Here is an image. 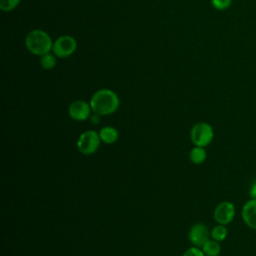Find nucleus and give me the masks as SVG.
<instances>
[{"label":"nucleus","mask_w":256,"mask_h":256,"mask_svg":"<svg viewBox=\"0 0 256 256\" xmlns=\"http://www.w3.org/2000/svg\"><path fill=\"white\" fill-rule=\"evenodd\" d=\"M89 104L94 113L109 115L118 109L120 101L114 91L110 89H100L92 95Z\"/></svg>","instance_id":"nucleus-1"},{"label":"nucleus","mask_w":256,"mask_h":256,"mask_svg":"<svg viewBox=\"0 0 256 256\" xmlns=\"http://www.w3.org/2000/svg\"><path fill=\"white\" fill-rule=\"evenodd\" d=\"M25 45L28 51L32 54L42 56L52 50L53 42L47 32L40 29H34L26 35Z\"/></svg>","instance_id":"nucleus-2"},{"label":"nucleus","mask_w":256,"mask_h":256,"mask_svg":"<svg viewBox=\"0 0 256 256\" xmlns=\"http://www.w3.org/2000/svg\"><path fill=\"white\" fill-rule=\"evenodd\" d=\"M190 138L195 146L206 147L212 142L214 138L213 128L206 122H198L192 127Z\"/></svg>","instance_id":"nucleus-3"},{"label":"nucleus","mask_w":256,"mask_h":256,"mask_svg":"<svg viewBox=\"0 0 256 256\" xmlns=\"http://www.w3.org/2000/svg\"><path fill=\"white\" fill-rule=\"evenodd\" d=\"M100 136L94 130H87L83 132L77 141L78 150L84 155H91L95 153L100 146Z\"/></svg>","instance_id":"nucleus-4"},{"label":"nucleus","mask_w":256,"mask_h":256,"mask_svg":"<svg viewBox=\"0 0 256 256\" xmlns=\"http://www.w3.org/2000/svg\"><path fill=\"white\" fill-rule=\"evenodd\" d=\"M77 48V42L70 35H63L53 42L52 52L56 57L66 58L72 55Z\"/></svg>","instance_id":"nucleus-5"},{"label":"nucleus","mask_w":256,"mask_h":256,"mask_svg":"<svg viewBox=\"0 0 256 256\" xmlns=\"http://www.w3.org/2000/svg\"><path fill=\"white\" fill-rule=\"evenodd\" d=\"M236 209L234 204L230 201H223L216 206L213 216L218 224L227 225L233 221Z\"/></svg>","instance_id":"nucleus-6"},{"label":"nucleus","mask_w":256,"mask_h":256,"mask_svg":"<svg viewBox=\"0 0 256 256\" xmlns=\"http://www.w3.org/2000/svg\"><path fill=\"white\" fill-rule=\"evenodd\" d=\"M210 235V231L208 227L203 223H196L194 224L188 233V238L190 242L197 247H202L208 240Z\"/></svg>","instance_id":"nucleus-7"},{"label":"nucleus","mask_w":256,"mask_h":256,"mask_svg":"<svg viewBox=\"0 0 256 256\" xmlns=\"http://www.w3.org/2000/svg\"><path fill=\"white\" fill-rule=\"evenodd\" d=\"M91 106L86 101L76 100L73 101L68 108L69 116L76 121H84L90 117Z\"/></svg>","instance_id":"nucleus-8"},{"label":"nucleus","mask_w":256,"mask_h":256,"mask_svg":"<svg viewBox=\"0 0 256 256\" xmlns=\"http://www.w3.org/2000/svg\"><path fill=\"white\" fill-rule=\"evenodd\" d=\"M241 217L249 228L256 230V199L250 198V200L243 205Z\"/></svg>","instance_id":"nucleus-9"},{"label":"nucleus","mask_w":256,"mask_h":256,"mask_svg":"<svg viewBox=\"0 0 256 256\" xmlns=\"http://www.w3.org/2000/svg\"><path fill=\"white\" fill-rule=\"evenodd\" d=\"M99 136L102 142L106 144H113L118 140L119 133L116 128L112 126H105L100 130Z\"/></svg>","instance_id":"nucleus-10"},{"label":"nucleus","mask_w":256,"mask_h":256,"mask_svg":"<svg viewBox=\"0 0 256 256\" xmlns=\"http://www.w3.org/2000/svg\"><path fill=\"white\" fill-rule=\"evenodd\" d=\"M201 248L206 256H218L221 252L219 242L214 239H209Z\"/></svg>","instance_id":"nucleus-11"},{"label":"nucleus","mask_w":256,"mask_h":256,"mask_svg":"<svg viewBox=\"0 0 256 256\" xmlns=\"http://www.w3.org/2000/svg\"><path fill=\"white\" fill-rule=\"evenodd\" d=\"M207 157V152L204 149V147H200V146H195L194 148L191 149L190 153H189V158L191 160V162H193L194 164H201L206 160Z\"/></svg>","instance_id":"nucleus-12"},{"label":"nucleus","mask_w":256,"mask_h":256,"mask_svg":"<svg viewBox=\"0 0 256 256\" xmlns=\"http://www.w3.org/2000/svg\"><path fill=\"white\" fill-rule=\"evenodd\" d=\"M210 235H211L212 239H214L218 242H221V241L226 239V237L228 235V230H227L225 225L218 224V225H216L212 228V230L210 232Z\"/></svg>","instance_id":"nucleus-13"},{"label":"nucleus","mask_w":256,"mask_h":256,"mask_svg":"<svg viewBox=\"0 0 256 256\" xmlns=\"http://www.w3.org/2000/svg\"><path fill=\"white\" fill-rule=\"evenodd\" d=\"M40 65L46 69L50 70L55 67L56 65V57L54 54H51L50 52L47 54H44L40 57Z\"/></svg>","instance_id":"nucleus-14"},{"label":"nucleus","mask_w":256,"mask_h":256,"mask_svg":"<svg viewBox=\"0 0 256 256\" xmlns=\"http://www.w3.org/2000/svg\"><path fill=\"white\" fill-rule=\"evenodd\" d=\"M21 0H0V9L5 12L14 10Z\"/></svg>","instance_id":"nucleus-15"},{"label":"nucleus","mask_w":256,"mask_h":256,"mask_svg":"<svg viewBox=\"0 0 256 256\" xmlns=\"http://www.w3.org/2000/svg\"><path fill=\"white\" fill-rule=\"evenodd\" d=\"M211 4L217 10H226L232 4V0H211Z\"/></svg>","instance_id":"nucleus-16"},{"label":"nucleus","mask_w":256,"mask_h":256,"mask_svg":"<svg viewBox=\"0 0 256 256\" xmlns=\"http://www.w3.org/2000/svg\"><path fill=\"white\" fill-rule=\"evenodd\" d=\"M182 256H206L202 250V248L194 246L187 249Z\"/></svg>","instance_id":"nucleus-17"},{"label":"nucleus","mask_w":256,"mask_h":256,"mask_svg":"<svg viewBox=\"0 0 256 256\" xmlns=\"http://www.w3.org/2000/svg\"><path fill=\"white\" fill-rule=\"evenodd\" d=\"M249 196L250 198L256 199V180H254L249 188Z\"/></svg>","instance_id":"nucleus-18"},{"label":"nucleus","mask_w":256,"mask_h":256,"mask_svg":"<svg viewBox=\"0 0 256 256\" xmlns=\"http://www.w3.org/2000/svg\"><path fill=\"white\" fill-rule=\"evenodd\" d=\"M100 116L101 115H99V114H97V113H95L94 115H92V116H90V121H91V123L92 124H99V122H100Z\"/></svg>","instance_id":"nucleus-19"}]
</instances>
